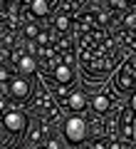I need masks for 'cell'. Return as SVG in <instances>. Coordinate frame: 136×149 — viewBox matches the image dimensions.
Masks as SVG:
<instances>
[{
    "instance_id": "5b68a950",
    "label": "cell",
    "mask_w": 136,
    "mask_h": 149,
    "mask_svg": "<svg viewBox=\"0 0 136 149\" xmlns=\"http://www.w3.org/2000/svg\"><path fill=\"white\" fill-rule=\"evenodd\" d=\"M134 109L131 107H126V109H121L119 114V139L121 142H136V132H134Z\"/></svg>"
},
{
    "instance_id": "5bb4252c",
    "label": "cell",
    "mask_w": 136,
    "mask_h": 149,
    "mask_svg": "<svg viewBox=\"0 0 136 149\" xmlns=\"http://www.w3.org/2000/svg\"><path fill=\"white\" fill-rule=\"evenodd\" d=\"M10 139H12V134L8 132V129L3 127V124H0V147H5V144L10 142Z\"/></svg>"
},
{
    "instance_id": "4fadbf2b",
    "label": "cell",
    "mask_w": 136,
    "mask_h": 149,
    "mask_svg": "<svg viewBox=\"0 0 136 149\" xmlns=\"http://www.w3.org/2000/svg\"><path fill=\"white\" fill-rule=\"evenodd\" d=\"M25 35H27V40H37V35H40V25L27 22V25H25Z\"/></svg>"
},
{
    "instance_id": "7c38bea8",
    "label": "cell",
    "mask_w": 136,
    "mask_h": 149,
    "mask_svg": "<svg viewBox=\"0 0 136 149\" xmlns=\"http://www.w3.org/2000/svg\"><path fill=\"white\" fill-rule=\"evenodd\" d=\"M45 132H47V127H45L42 122H37L35 127H32V132L27 134V139H30L32 144H40V142H45V139H42V137H45Z\"/></svg>"
},
{
    "instance_id": "30bf717a",
    "label": "cell",
    "mask_w": 136,
    "mask_h": 149,
    "mask_svg": "<svg viewBox=\"0 0 136 149\" xmlns=\"http://www.w3.org/2000/svg\"><path fill=\"white\" fill-rule=\"evenodd\" d=\"M67 107L72 112H82L84 107H87V97H84L82 92H69L67 95Z\"/></svg>"
},
{
    "instance_id": "8992f818",
    "label": "cell",
    "mask_w": 136,
    "mask_h": 149,
    "mask_svg": "<svg viewBox=\"0 0 136 149\" xmlns=\"http://www.w3.org/2000/svg\"><path fill=\"white\" fill-rule=\"evenodd\" d=\"M8 92H10V97L15 102H27L30 100V82L25 80V77H12L10 82H8Z\"/></svg>"
},
{
    "instance_id": "3957f363",
    "label": "cell",
    "mask_w": 136,
    "mask_h": 149,
    "mask_svg": "<svg viewBox=\"0 0 136 149\" xmlns=\"http://www.w3.org/2000/svg\"><path fill=\"white\" fill-rule=\"evenodd\" d=\"M64 139L69 144H82L87 139V119L79 117V114L64 119Z\"/></svg>"
},
{
    "instance_id": "52a82bcc",
    "label": "cell",
    "mask_w": 136,
    "mask_h": 149,
    "mask_svg": "<svg viewBox=\"0 0 136 149\" xmlns=\"http://www.w3.org/2000/svg\"><path fill=\"white\" fill-rule=\"evenodd\" d=\"M50 0H30V17H47Z\"/></svg>"
},
{
    "instance_id": "ba28073f",
    "label": "cell",
    "mask_w": 136,
    "mask_h": 149,
    "mask_svg": "<svg viewBox=\"0 0 136 149\" xmlns=\"http://www.w3.org/2000/svg\"><path fill=\"white\" fill-rule=\"evenodd\" d=\"M25 3H30V0H3V10H5L10 17H17V20H20L22 5H25Z\"/></svg>"
},
{
    "instance_id": "6da1fadb",
    "label": "cell",
    "mask_w": 136,
    "mask_h": 149,
    "mask_svg": "<svg viewBox=\"0 0 136 149\" xmlns=\"http://www.w3.org/2000/svg\"><path fill=\"white\" fill-rule=\"evenodd\" d=\"M119 92H136V55H131L129 60H124V65L116 72L114 80Z\"/></svg>"
},
{
    "instance_id": "9a60e30c",
    "label": "cell",
    "mask_w": 136,
    "mask_h": 149,
    "mask_svg": "<svg viewBox=\"0 0 136 149\" xmlns=\"http://www.w3.org/2000/svg\"><path fill=\"white\" fill-rule=\"evenodd\" d=\"M47 149H62V147H59V142H57V139H52V137H50V139H47Z\"/></svg>"
},
{
    "instance_id": "9c48e42d",
    "label": "cell",
    "mask_w": 136,
    "mask_h": 149,
    "mask_svg": "<svg viewBox=\"0 0 136 149\" xmlns=\"http://www.w3.org/2000/svg\"><path fill=\"white\" fill-rule=\"evenodd\" d=\"M92 107H94V112H99V114H106V112L114 107V100H111V95H97L94 102H92Z\"/></svg>"
},
{
    "instance_id": "277c9868",
    "label": "cell",
    "mask_w": 136,
    "mask_h": 149,
    "mask_svg": "<svg viewBox=\"0 0 136 149\" xmlns=\"http://www.w3.org/2000/svg\"><path fill=\"white\" fill-rule=\"evenodd\" d=\"M10 60H12V65L17 67V72H20L22 77H30V74L37 72V57L30 55V52H17V50H12Z\"/></svg>"
},
{
    "instance_id": "2e32d148",
    "label": "cell",
    "mask_w": 136,
    "mask_h": 149,
    "mask_svg": "<svg viewBox=\"0 0 136 149\" xmlns=\"http://www.w3.org/2000/svg\"><path fill=\"white\" fill-rule=\"evenodd\" d=\"M129 107L134 109V114H136V92H131V102H129Z\"/></svg>"
},
{
    "instance_id": "e0dca14e",
    "label": "cell",
    "mask_w": 136,
    "mask_h": 149,
    "mask_svg": "<svg viewBox=\"0 0 136 149\" xmlns=\"http://www.w3.org/2000/svg\"><path fill=\"white\" fill-rule=\"evenodd\" d=\"M126 3H129V5H136V0H126Z\"/></svg>"
},
{
    "instance_id": "8fae6325",
    "label": "cell",
    "mask_w": 136,
    "mask_h": 149,
    "mask_svg": "<svg viewBox=\"0 0 136 149\" xmlns=\"http://www.w3.org/2000/svg\"><path fill=\"white\" fill-rule=\"evenodd\" d=\"M72 17L67 15V13H59V15H55V20H52V27L55 30H59V32H67L69 27H72Z\"/></svg>"
},
{
    "instance_id": "ac0fdd59",
    "label": "cell",
    "mask_w": 136,
    "mask_h": 149,
    "mask_svg": "<svg viewBox=\"0 0 136 149\" xmlns=\"http://www.w3.org/2000/svg\"><path fill=\"white\" fill-rule=\"evenodd\" d=\"M89 149H97V147H94V144H92V147H89Z\"/></svg>"
},
{
    "instance_id": "7a4b0ae2",
    "label": "cell",
    "mask_w": 136,
    "mask_h": 149,
    "mask_svg": "<svg viewBox=\"0 0 136 149\" xmlns=\"http://www.w3.org/2000/svg\"><path fill=\"white\" fill-rule=\"evenodd\" d=\"M0 124L12 134V139H20V137H25L30 119H27L20 109H8L5 114H3V119H0Z\"/></svg>"
}]
</instances>
